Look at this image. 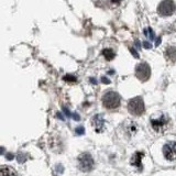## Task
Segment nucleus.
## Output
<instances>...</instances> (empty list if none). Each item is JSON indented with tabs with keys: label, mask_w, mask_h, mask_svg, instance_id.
<instances>
[{
	"label": "nucleus",
	"mask_w": 176,
	"mask_h": 176,
	"mask_svg": "<svg viewBox=\"0 0 176 176\" xmlns=\"http://www.w3.org/2000/svg\"><path fill=\"white\" fill-rule=\"evenodd\" d=\"M121 98L116 92H107L103 96V105L109 110H113L120 106Z\"/></svg>",
	"instance_id": "f257e3e1"
},
{
	"label": "nucleus",
	"mask_w": 176,
	"mask_h": 176,
	"mask_svg": "<svg viewBox=\"0 0 176 176\" xmlns=\"http://www.w3.org/2000/svg\"><path fill=\"white\" fill-rule=\"evenodd\" d=\"M128 110L133 116H141L144 112V101L141 97H134L129 100L128 103Z\"/></svg>",
	"instance_id": "f03ea898"
},
{
	"label": "nucleus",
	"mask_w": 176,
	"mask_h": 176,
	"mask_svg": "<svg viewBox=\"0 0 176 176\" xmlns=\"http://www.w3.org/2000/svg\"><path fill=\"white\" fill-rule=\"evenodd\" d=\"M175 9L176 7L173 0H163L158 6V13L161 17H168L175 12Z\"/></svg>",
	"instance_id": "7ed1b4c3"
},
{
	"label": "nucleus",
	"mask_w": 176,
	"mask_h": 176,
	"mask_svg": "<svg viewBox=\"0 0 176 176\" xmlns=\"http://www.w3.org/2000/svg\"><path fill=\"white\" fill-rule=\"evenodd\" d=\"M78 166L83 172H89L94 167V160L88 153H83L78 156Z\"/></svg>",
	"instance_id": "20e7f679"
},
{
	"label": "nucleus",
	"mask_w": 176,
	"mask_h": 176,
	"mask_svg": "<svg viewBox=\"0 0 176 176\" xmlns=\"http://www.w3.org/2000/svg\"><path fill=\"white\" fill-rule=\"evenodd\" d=\"M135 76L141 82H147L151 76V68L147 63H140L135 67Z\"/></svg>",
	"instance_id": "39448f33"
},
{
	"label": "nucleus",
	"mask_w": 176,
	"mask_h": 176,
	"mask_svg": "<svg viewBox=\"0 0 176 176\" xmlns=\"http://www.w3.org/2000/svg\"><path fill=\"white\" fill-rule=\"evenodd\" d=\"M168 122H170V119L166 116H161L158 119H152L151 120V124H152L153 129L155 131H165L168 127Z\"/></svg>",
	"instance_id": "423d86ee"
},
{
	"label": "nucleus",
	"mask_w": 176,
	"mask_h": 176,
	"mask_svg": "<svg viewBox=\"0 0 176 176\" xmlns=\"http://www.w3.org/2000/svg\"><path fill=\"white\" fill-rule=\"evenodd\" d=\"M163 153L168 161L176 160V142H168L164 145Z\"/></svg>",
	"instance_id": "0eeeda50"
},
{
	"label": "nucleus",
	"mask_w": 176,
	"mask_h": 176,
	"mask_svg": "<svg viewBox=\"0 0 176 176\" xmlns=\"http://www.w3.org/2000/svg\"><path fill=\"white\" fill-rule=\"evenodd\" d=\"M92 126H94V128L97 132L103 131L104 126H105V120H104L101 115H97V116H95L92 118Z\"/></svg>",
	"instance_id": "6e6552de"
},
{
	"label": "nucleus",
	"mask_w": 176,
	"mask_h": 176,
	"mask_svg": "<svg viewBox=\"0 0 176 176\" xmlns=\"http://www.w3.org/2000/svg\"><path fill=\"white\" fill-rule=\"evenodd\" d=\"M165 57L168 62L175 63L176 62V47L175 46H168L165 50Z\"/></svg>",
	"instance_id": "1a4fd4ad"
},
{
	"label": "nucleus",
	"mask_w": 176,
	"mask_h": 176,
	"mask_svg": "<svg viewBox=\"0 0 176 176\" xmlns=\"http://www.w3.org/2000/svg\"><path fill=\"white\" fill-rule=\"evenodd\" d=\"M0 176H18L14 168L10 166H2L0 167Z\"/></svg>",
	"instance_id": "9d476101"
},
{
	"label": "nucleus",
	"mask_w": 176,
	"mask_h": 176,
	"mask_svg": "<svg viewBox=\"0 0 176 176\" xmlns=\"http://www.w3.org/2000/svg\"><path fill=\"white\" fill-rule=\"evenodd\" d=\"M143 158V152H137L131 158V164L133 166L141 168V158Z\"/></svg>",
	"instance_id": "9b49d317"
},
{
	"label": "nucleus",
	"mask_w": 176,
	"mask_h": 176,
	"mask_svg": "<svg viewBox=\"0 0 176 176\" xmlns=\"http://www.w3.org/2000/svg\"><path fill=\"white\" fill-rule=\"evenodd\" d=\"M103 55L106 57V60L110 61V60H112V58L115 57V53H113L111 50H104L103 51Z\"/></svg>",
	"instance_id": "f8f14e48"
},
{
	"label": "nucleus",
	"mask_w": 176,
	"mask_h": 176,
	"mask_svg": "<svg viewBox=\"0 0 176 176\" xmlns=\"http://www.w3.org/2000/svg\"><path fill=\"white\" fill-rule=\"evenodd\" d=\"M144 34L147 35V37H149L150 40H154L155 39V34L153 33L152 29L151 28H147V29L144 30Z\"/></svg>",
	"instance_id": "ddd939ff"
},
{
	"label": "nucleus",
	"mask_w": 176,
	"mask_h": 176,
	"mask_svg": "<svg viewBox=\"0 0 176 176\" xmlns=\"http://www.w3.org/2000/svg\"><path fill=\"white\" fill-rule=\"evenodd\" d=\"M64 79H65V80H67V82H71V83L76 82V78H75L74 76H72V75H67V76L64 77Z\"/></svg>",
	"instance_id": "4468645a"
},
{
	"label": "nucleus",
	"mask_w": 176,
	"mask_h": 176,
	"mask_svg": "<svg viewBox=\"0 0 176 176\" xmlns=\"http://www.w3.org/2000/svg\"><path fill=\"white\" fill-rule=\"evenodd\" d=\"M84 132H85V129L83 128V127H78V128L76 129V133L79 134V135H80V134H84Z\"/></svg>",
	"instance_id": "2eb2a0df"
},
{
	"label": "nucleus",
	"mask_w": 176,
	"mask_h": 176,
	"mask_svg": "<svg viewBox=\"0 0 176 176\" xmlns=\"http://www.w3.org/2000/svg\"><path fill=\"white\" fill-rule=\"evenodd\" d=\"M63 110H64V112H65V113H66V115H67V116H68V117H72V113H71V112H69V111H68V110H67V109H66V108H64Z\"/></svg>",
	"instance_id": "dca6fc26"
},
{
	"label": "nucleus",
	"mask_w": 176,
	"mask_h": 176,
	"mask_svg": "<svg viewBox=\"0 0 176 176\" xmlns=\"http://www.w3.org/2000/svg\"><path fill=\"white\" fill-rule=\"evenodd\" d=\"M143 45H144L145 49H150V47H151V44L149 42H144V44H143Z\"/></svg>",
	"instance_id": "f3484780"
},
{
	"label": "nucleus",
	"mask_w": 176,
	"mask_h": 176,
	"mask_svg": "<svg viewBox=\"0 0 176 176\" xmlns=\"http://www.w3.org/2000/svg\"><path fill=\"white\" fill-rule=\"evenodd\" d=\"M13 158H14V156H13V154H10V153H9V154H7V158H8V160H12Z\"/></svg>",
	"instance_id": "a211bd4d"
},
{
	"label": "nucleus",
	"mask_w": 176,
	"mask_h": 176,
	"mask_svg": "<svg viewBox=\"0 0 176 176\" xmlns=\"http://www.w3.org/2000/svg\"><path fill=\"white\" fill-rule=\"evenodd\" d=\"M3 152H5V149L2 147H0V155H2Z\"/></svg>",
	"instance_id": "6ab92c4d"
},
{
	"label": "nucleus",
	"mask_w": 176,
	"mask_h": 176,
	"mask_svg": "<svg viewBox=\"0 0 176 176\" xmlns=\"http://www.w3.org/2000/svg\"><path fill=\"white\" fill-rule=\"evenodd\" d=\"M57 117H58L60 119H62V120H64V118L62 117V115H61V113H57Z\"/></svg>",
	"instance_id": "aec40b11"
},
{
	"label": "nucleus",
	"mask_w": 176,
	"mask_h": 176,
	"mask_svg": "<svg viewBox=\"0 0 176 176\" xmlns=\"http://www.w3.org/2000/svg\"><path fill=\"white\" fill-rule=\"evenodd\" d=\"M103 80H104L105 83H109V80H108V79H106V78H103Z\"/></svg>",
	"instance_id": "412c9836"
}]
</instances>
